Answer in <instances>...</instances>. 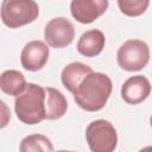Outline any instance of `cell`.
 Masks as SVG:
<instances>
[{
    "mask_svg": "<svg viewBox=\"0 0 152 152\" xmlns=\"http://www.w3.org/2000/svg\"><path fill=\"white\" fill-rule=\"evenodd\" d=\"M112 89V80L106 74L91 71L83 77L72 91V96L80 108L87 112H97L106 106Z\"/></svg>",
    "mask_w": 152,
    "mask_h": 152,
    "instance_id": "cell-1",
    "label": "cell"
},
{
    "mask_svg": "<svg viewBox=\"0 0 152 152\" xmlns=\"http://www.w3.org/2000/svg\"><path fill=\"white\" fill-rule=\"evenodd\" d=\"M17 118L26 125H36L46 119V91L45 88L27 83L26 89L14 100Z\"/></svg>",
    "mask_w": 152,
    "mask_h": 152,
    "instance_id": "cell-2",
    "label": "cell"
},
{
    "mask_svg": "<svg viewBox=\"0 0 152 152\" xmlns=\"http://www.w3.org/2000/svg\"><path fill=\"white\" fill-rule=\"evenodd\" d=\"M39 14L34 0H2L1 21L10 28H18L33 23Z\"/></svg>",
    "mask_w": 152,
    "mask_h": 152,
    "instance_id": "cell-3",
    "label": "cell"
},
{
    "mask_svg": "<svg viewBox=\"0 0 152 152\" xmlns=\"http://www.w3.org/2000/svg\"><path fill=\"white\" fill-rule=\"evenodd\" d=\"M86 139L93 152H112L118 145V133L114 126L103 119L91 121L86 128Z\"/></svg>",
    "mask_w": 152,
    "mask_h": 152,
    "instance_id": "cell-4",
    "label": "cell"
},
{
    "mask_svg": "<svg viewBox=\"0 0 152 152\" xmlns=\"http://www.w3.org/2000/svg\"><path fill=\"white\" fill-rule=\"evenodd\" d=\"M116 61L119 66L126 71H139L150 61V48L140 39L126 40L118 50Z\"/></svg>",
    "mask_w": 152,
    "mask_h": 152,
    "instance_id": "cell-5",
    "label": "cell"
},
{
    "mask_svg": "<svg viewBox=\"0 0 152 152\" xmlns=\"http://www.w3.org/2000/svg\"><path fill=\"white\" fill-rule=\"evenodd\" d=\"M44 38L51 48H65L70 45L75 38L74 25L66 18H53L46 24L44 28Z\"/></svg>",
    "mask_w": 152,
    "mask_h": 152,
    "instance_id": "cell-6",
    "label": "cell"
},
{
    "mask_svg": "<svg viewBox=\"0 0 152 152\" xmlns=\"http://www.w3.org/2000/svg\"><path fill=\"white\" fill-rule=\"evenodd\" d=\"M108 5V0H71L70 12L78 23L90 24L107 11Z\"/></svg>",
    "mask_w": 152,
    "mask_h": 152,
    "instance_id": "cell-7",
    "label": "cell"
},
{
    "mask_svg": "<svg viewBox=\"0 0 152 152\" xmlns=\"http://www.w3.org/2000/svg\"><path fill=\"white\" fill-rule=\"evenodd\" d=\"M49 59V48L43 40H31L21 50L20 62L25 70L38 71Z\"/></svg>",
    "mask_w": 152,
    "mask_h": 152,
    "instance_id": "cell-8",
    "label": "cell"
},
{
    "mask_svg": "<svg viewBox=\"0 0 152 152\" xmlns=\"http://www.w3.org/2000/svg\"><path fill=\"white\" fill-rule=\"evenodd\" d=\"M150 93L151 83L142 75H137L127 78L121 87V97L128 104L141 103L148 97Z\"/></svg>",
    "mask_w": 152,
    "mask_h": 152,
    "instance_id": "cell-9",
    "label": "cell"
},
{
    "mask_svg": "<svg viewBox=\"0 0 152 152\" xmlns=\"http://www.w3.org/2000/svg\"><path fill=\"white\" fill-rule=\"evenodd\" d=\"M106 38L100 30L86 31L77 42V51L84 57H95L100 55L104 48Z\"/></svg>",
    "mask_w": 152,
    "mask_h": 152,
    "instance_id": "cell-10",
    "label": "cell"
},
{
    "mask_svg": "<svg viewBox=\"0 0 152 152\" xmlns=\"http://www.w3.org/2000/svg\"><path fill=\"white\" fill-rule=\"evenodd\" d=\"M91 71L94 70L89 65L83 64L81 62H72L66 66H64V69L62 70L61 74L62 84L68 91L72 93L76 89V87L80 84V82L83 80V77L90 74Z\"/></svg>",
    "mask_w": 152,
    "mask_h": 152,
    "instance_id": "cell-11",
    "label": "cell"
},
{
    "mask_svg": "<svg viewBox=\"0 0 152 152\" xmlns=\"http://www.w3.org/2000/svg\"><path fill=\"white\" fill-rule=\"evenodd\" d=\"M46 119L57 120L61 119L68 109V101L65 96L56 88L46 87Z\"/></svg>",
    "mask_w": 152,
    "mask_h": 152,
    "instance_id": "cell-12",
    "label": "cell"
},
{
    "mask_svg": "<svg viewBox=\"0 0 152 152\" xmlns=\"http://www.w3.org/2000/svg\"><path fill=\"white\" fill-rule=\"evenodd\" d=\"M25 76L18 70H5L0 77V88L5 94L11 96H18L26 89Z\"/></svg>",
    "mask_w": 152,
    "mask_h": 152,
    "instance_id": "cell-13",
    "label": "cell"
},
{
    "mask_svg": "<svg viewBox=\"0 0 152 152\" xmlns=\"http://www.w3.org/2000/svg\"><path fill=\"white\" fill-rule=\"evenodd\" d=\"M21 152L31 151H53V145L51 140L43 134H31L25 137L19 146Z\"/></svg>",
    "mask_w": 152,
    "mask_h": 152,
    "instance_id": "cell-14",
    "label": "cell"
},
{
    "mask_svg": "<svg viewBox=\"0 0 152 152\" xmlns=\"http://www.w3.org/2000/svg\"><path fill=\"white\" fill-rule=\"evenodd\" d=\"M119 10L127 17H139L146 12L150 0H116Z\"/></svg>",
    "mask_w": 152,
    "mask_h": 152,
    "instance_id": "cell-15",
    "label": "cell"
},
{
    "mask_svg": "<svg viewBox=\"0 0 152 152\" xmlns=\"http://www.w3.org/2000/svg\"><path fill=\"white\" fill-rule=\"evenodd\" d=\"M150 124H151V127H152V115H151V118H150Z\"/></svg>",
    "mask_w": 152,
    "mask_h": 152,
    "instance_id": "cell-16",
    "label": "cell"
}]
</instances>
